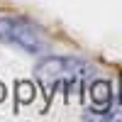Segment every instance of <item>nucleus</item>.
Wrapping results in <instances>:
<instances>
[{
  "instance_id": "1",
  "label": "nucleus",
  "mask_w": 122,
  "mask_h": 122,
  "mask_svg": "<svg viewBox=\"0 0 122 122\" xmlns=\"http://www.w3.org/2000/svg\"><path fill=\"white\" fill-rule=\"evenodd\" d=\"M0 42L12 44L27 54H42L46 49V39L32 20L20 15H3L0 17Z\"/></svg>"
},
{
  "instance_id": "2",
  "label": "nucleus",
  "mask_w": 122,
  "mask_h": 122,
  "mask_svg": "<svg viewBox=\"0 0 122 122\" xmlns=\"http://www.w3.org/2000/svg\"><path fill=\"white\" fill-rule=\"evenodd\" d=\"M86 71H88V66L83 61H78V59H71V56H46V59L39 61L34 76H37L39 83L44 86L46 95H49V90L61 86V83L66 86V90H71L73 81H78Z\"/></svg>"
},
{
  "instance_id": "3",
  "label": "nucleus",
  "mask_w": 122,
  "mask_h": 122,
  "mask_svg": "<svg viewBox=\"0 0 122 122\" xmlns=\"http://www.w3.org/2000/svg\"><path fill=\"white\" fill-rule=\"evenodd\" d=\"M93 100H95V105H100V107L110 105V83H107V81H95V83H93Z\"/></svg>"
},
{
  "instance_id": "4",
  "label": "nucleus",
  "mask_w": 122,
  "mask_h": 122,
  "mask_svg": "<svg viewBox=\"0 0 122 122\" xmlns=\"http://www.w3.org/2000/svg\"><path fill=\"white\" fill-rule=\"evenodd\" d=\"M3 100H5V86L0 83V103H3Z\"/></svg>"
}]
</instances>
